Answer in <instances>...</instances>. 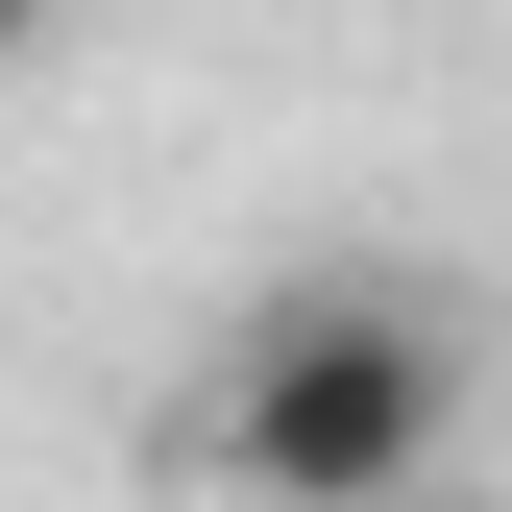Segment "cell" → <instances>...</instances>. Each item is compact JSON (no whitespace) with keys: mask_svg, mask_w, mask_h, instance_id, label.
<instances>
[{"mask_svg":"<svg viewBox=\"0 0 512 512\" xmlns=\"http://www.w3.org/2000/svg\"><path fill=\"white\" fill-rule=\"evenodd\" d=\"M391 512H439V488H391Z\"/></svg>","mask_w":512,"mask_h":512,"instance_id":"cell-3","label":"cell"},{"mask_svg":"<svg viewBox=\"0 0 512 512\" xmlns=\"http://www.w3.org/2000/svg\"><path fill=\"white\" fill-rule=\"evenodd\" d=\"M439 439H464V342L415 293H269L220 342V464L269 512H391L439 488Z\"/></svg>","mask_w":512,"mask_h":512,"instance_id":"cell-1","label":"cell"},{"mask_svg":"<svg viewBox=\"0 0 512 512\" xmlns=\"http://www.w3.org/2000/svg\"><path fill=\"white\" fill-rule=\"evenodd\" d=\"M25 49H49V0H0V74H25Z\"/></svg>","mask_w":512,"mask_h":512,"instance_id":"cell-2","label":"cell"}]
</instances>
